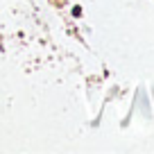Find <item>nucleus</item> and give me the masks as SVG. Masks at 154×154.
I'll list each match as a JSON object with an SVG mask.
<instances>
[{
    "instance_id": "1",
    "label": "nucleus",
    "mask_w": 154,
    "mask_h": 154,
    "mask_svg": "<svg viewBox=\"0 0 154 154\" xmlns=\"http://www.w3.org/2000/svg\"><path fill=\"white\" fill-rule=\"evenodd\" d=\"M72 16H75V18H79V16H82V7H79V5L72 7Z\"/></svg>"
}]
</instances>
